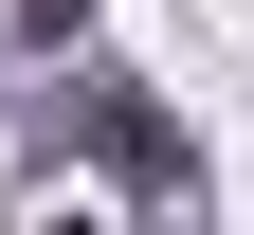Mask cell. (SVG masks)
Instances as JSON below:
<instances>
[{"label":"cell","instance_id":"cell-1","mask_svg":"<svg viewBox=\"0 0 254 235\" xmlns=\"http://www.w3.org/2000/svg\"><path fill=\"white\" fill-rule=\"evenodd\" d=\"M73 127H91V163H109L127 199H200V145H182V127L145 109L127 73H73Z\"/></svg>","mask_w":254,"mask_h":235},{"label":"cell","instance_id":"cell-2","mask_svg":"<svg viewBox=\"0 0 254 235\" xmlns=\"http://www.w3.org/2000/svg\"><path fill=\"white\" fill-rule=\"evenodd\" d=\"M18 37H37V54H73V37H91V0H18Z\"/></svg>","mask_w":254,"mask_h":235}]
</instances>
